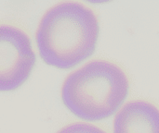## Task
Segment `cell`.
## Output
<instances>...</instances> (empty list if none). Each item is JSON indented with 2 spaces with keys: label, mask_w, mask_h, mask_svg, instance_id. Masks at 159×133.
Returning a JSON list of instances; mask_svg holds the SVG:
<instances>
[{
  "label": "cell",
  "mask_w": 159,
  "mask_h": 133,
  "mask_svg": "<svg viewBox=\"0 0 159 133\" xmlns=\"http://www.w3.org/2000/svg\"><path fill=\"white\" fill-rule=\"evenodd\" d=\"M100 26L96 14L74 1L61 2L42 17L35 34L43 61L57 69H72L95 51Z\"/></svg>",
  "instance_id": "obj_1"
},
{
  "label": "cell",
  "mask_w": 159,
  "mask_h": 133,
  "mask_svg": "<svg viewBox=\"0 0 159 133\" xmlns=\"http://www.w3.org/2000/svg\"><path fill=\"white\" fill-rule=\"evenodd\" d=\"M129 90L125 71L107 60H92L73 71L61 87L67 109L87 121H99L114 115Z\"/></svg>",
  "instance_id": "obj_2"
},
{
  "label": "cell",
  "mask_w": 159,
  "mask_h": 133,
  "mask_svg": "<svg viewBox=\"0 0 159 133\" xmlns=\"http://www.w3.org/2000/svg\"><path fill=\"white\" fill-rule=\"evenodd\" d=\"M34 64L35 54L30 37L18 27L0 24V92L20 87Z\"/></svg>",
  "instance_id": "obj_3"
},
{
  "label": "cell",
  "mask_w": 159,
  "mask_h": 133,
  "mask_svg": "<svg viewBox=\"0 0 159 133\" xmlns=\"http://www.w3.org/2000/svg\"><path fill=\"white\" fill-rule=\"evenodd\" d=\"M114 133H159V109L143 100L127 103L115 118Z\"/></svg>",
  "instance_id": "obj_4"
},
{
  "label": "cell",
  "mask_w": 159,
  "mask_h": 133,
  "mask_svg": "<svg viewBox=\"0 0 159 133\" xmlns=\"http://www.w3.org/2000/svg\"><path fill=\"white\" fill-rule=\"evenodd\" d=\"M57 133H107L103 130L87 123H73L65 126Z\"/></svg>",
  "instance_id": "obj_5"
}]
</instances>
